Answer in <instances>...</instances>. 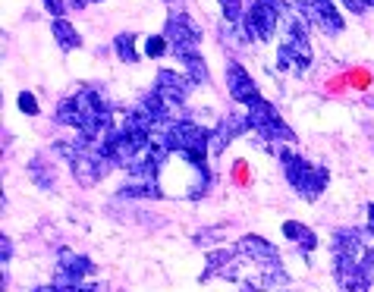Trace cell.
I'll use <instances>...</instances> for the list:
<instances>
[{
  "instance_id": "1",
  "label": "cell",
  "mask_w": 374,
  "mask_h": 292,
  "mask_svg": "<svg viewBox=\"0 0 374 292\" xmlns=\"http://www.w3.org/2000/svg\"><path fill=\"white\" fill-rule=\"evenodd\" d=\"M54 120L63 123V126L79 129V135L91 138L95 145L104 142L107 132L113 129L110 110H107V104L101 101V95L91 88L75 91L73 97H63L60 104H57V110H54Z\"/></svg>"
},
{
  "instance_id": "2",
  "label": "cell",
  "mask_w": 374,
  "mask_h": 292,
  "mask_svg": "<svg viewBox=\"0 0 374 292\" xmlns=\"http://www.w3.org/2000/svg\"><path fill=\"white\" fill-rule=\"evenodd\" d=\"M277 63L283 73L305 75L312 66V45H308V23L299 16V10L283 13V41L277 47Z\"/></svg>"
},
{
  "instance_id": "3",
  "label": "cell",
  "mask_w": 374,
  "mask_h": 292,
  "mask_svg": "<svg viewBox=\"0 0 374 292\" xmlns=\"http://www.w3.org/2000/svg\"><path fill=\"white\" fill-rule=\"evenodd\" d=\"M280 164H283V173H286V180H290V186L296 188L305 202H314V198L327 188V180H330L327 167L308 164L305 158L292 154V151H283V148H280Z\"/></svg>"
},
{
  "instance_id": "4",
  "label": "cell",
  "mask_w": 374,
  "mask_h": 292,
  "mask_svg": "<svg viewBox=\"0 0 374 292\" xmlns=\"http://www.w3.org/2000/svg\"><path fill=\"white\" fill-rule=\"evenodd\" d=\"M164 132H167V142H170L173 154H183L192 167L204 164V158H208V151H211L208 129H202L192 120H173Z\"/></svg>"
},
{
  "instance_id": "5",
  "label": "cell",
  "mask_w": 374,
  "mask_h": 292,
  "mask_svg": "<svg viewBox=\"0 0 374 292\" xmlns=\"http://www.w3.org/2000/svg\"><path fill=\"white\" fill-rule=\"evenodd\" d=\"M75 142H79V154H75V160H73L69 167H73L75 182L89 188V186H95V182L104 180L107 173H110V167H113V164L104 158V154H101V151H97V145L91 142V138L79 135Z\"/></svg>"
},
{
  "instance_id": "6",
  "label": "cell",
  "mask_w": 374,
  "mask_h": 292,
  "mask_svg": "<svg viewBox=\"0 0 374 292\" xmlns=\"http://www.w3.org/2000/svg\"><path fill=\"white\" fill-rule=\"evenodd\" d=\"M280 19H283V10L274 3V0H252L246 19H242V35L252 38V41H270L274 32H277Z\"/></svg>"
},
{
  "instance_id": "7",
  "label": "cell",
  "mask_w": 374,
  "mask_h": 292,
  "mask_svg": "<svg viewBox=\"0 0 374 292\" xmlns=\"http://www.w3.org/2000/svg\"><path fill=\"white\" fill-rule=\"evenodd\" d=\"M248 120H252V129L261 135L264 142H296V135H292V129L283 123L277 107H270L264 97H258V101L248 104Z\"/></svg>"
},
{
  "instance_id": "8",
  "label": "cell",
  "mask_w": 374,
  "mask_h": 292,
  "mask_svg": "<svg viewBox=\"0 0 374 292\" xmlns=\"http://www.w3.org/2000/svg\"><path fill=\"white\" fill-rule=\"evenodd\" d=\"M164 38L170 41V51L176 53V60L186 53H198L202 45V29L195 25V19L189 13H173L164 25Z\"/></svg>"
},
{
  "instance_id": "9",
  "label": "cell",
  "mask_w": 374,
  "mask_h": 292,
  "mask_svg": "<svg viewBox=\"0 0 374 292\" xmlns=\"http://www.w3.org/2000/svg\"><path fill=\"white\" fill-rule=\"evenodd\" d=\"M296 10L308 25L321 29L324 35H340L343 32V16L337 13L334 0H296Z\"/></svg>"
},
{
  "instance_id": "10",
  "label": "cell",
  "mask_w": 374,
  "mask_h": 292,
  "mask_svg": "<svg viewBox=\"0 0 374 292\" xmlns=\"http://www.w3.org/2000/svg\"><path fill=\"white\" fill-rule=\"evenodd\" d=\"M95 264L89 261L85 255L73 252V248H60V255H57V273H54V286H60V289H79L82 280L89 277Z\"/></svg>"
},
{
  "instance_id": "11",
  "label": "cell",
  "mask_w": 374,
  "mask_h": 292,
  "mask_svg": "<svg viewBox=\"0 0 374 292\" xmlns=\"http://www.w3.org/2000/svg\"><path fill=\"white\" fill-rule=\"evenodd\" d=\"M189 88H192V82L183 79L180 73H173V69H161V73H157L154 91L161 95V101L167 104V110H170L173 120H186V117H180V110H183V104H186Z\"/></svg>"
},
{
  "instance_id": "12",
  "label": "cell",
  "mask_w": 374,
  "mask_h": 292,
  "mask_svg": "<svg viewBox=\"0 0 374 292\" xmlns=\"http://www.w3.org/2000/svg\"><path fill=\"white\" fill-rule=\"evenodd\" d=\"M334 277L340 292H371V277L355 258H334Z\"/></svg>"
},
{
  "instance_id": "13",
  "label": "cell",
  "mask_w": 374,
  "mask_h": 292,
  "mask_svg": "<svg viewBox=\"0 0 374 292\" xmlns=\"http://www.w3.org/2000/svg\"><path fill=\"white\" fill-rule=\"evenodd\" d=\"M248 129H252L248 113H230V117H224V120H220V126L211 132V151H214V154H220V151L226 148V142H233V138L246 135Z\"/></svg>"
},
{
  "instance_id": "14",
  "label": "cell",
  "mask_w": 374,
  "mask_h": 292,
  "mask_svg": "<svg viewBox=\"0 0 374 292\" xmlns=\"http://www.w3.org/2000/svg\"><path fill=\"white\" fill-rule=\"evenodd\" d=\"M226 88H230L233 101H239V104H246V107L261 97L252 82V75H248L246 66H239V63H230V66H226Z\"/></svg>"
},
{
  "instance_id": "15",
  "label": "cell",
  "mask_w": 374,
  "mask_h": 292,
  "mask_svg": "<svg viewBox=\"0 0 374 292\" xmlns=\"http://www.w3.org/2000/svg\"><path fill=\"white\" fill-rule=\"evenodd\" d=\"M365 232L355 230V226H343V230L334 232V258H355L362 261L365 258Z\"/></svg>"
},
{
  "instance_id": "16",
  "label": "cell",
  "mask_w": 374,
  "mask_h": 292,
  "mask_svg": "<svg viewBox=\"0 0 374 292\" xmlns=\"http://www.w3.org/2000/svg\"><path fill=\"white\" fill-rule=\"evenodd\" d=\"M236 252H239L242 258H248V261H255V264H280L277 245H270V242L261 239V236H242Z\"/></svg>"
},
{
  "instance_id": "17",
  "label": "cell",
  "mask_w": 374,
  "mask_h": 292,
  "mask_svg": "<svg viewBox=\"0 0 374 292\" xmlns=\"http://www.w3.org/2000/svg\"><path fill=\"white\" fill-rule=\"evenodd\" d=\"M211 277L239 280V270H236V258H233L230 248H218V252H211V255H208V261H204L202 280H211Z\"/></svg>"
},
{
  "instance_id": "18",
  "label": "cell",
  "mask_w": 374,
  "mask_h": 292,
  "mask_svg": "<svg viewBox=\"0 0 374 292\" xmlns=\"http://www.w3.org/2000/svg\"><path fill=\"white\" fill-rule=\"evenodd\" d=\"M120 198H164V192H161L157 180H139V176H132V182H126L120 188Z\"/></svg>"
},
{
  "instance_id": "19",
  "label": "cell",
  "mask_w": 374,
  "mask_h": 292,
  "mask_svg": "<svg viewBox=\"0 0 374 292\" xmlns=\"http://www.w3.org/2000/svg\"><path fill=\"white\" fill-rule=\"evenodd\" d=\"M283 236L286 239H292L296 245L302 248V252H312L314 245H318V236H314L308 226H302V223H296V220H286L283 223Z\"/></svg>"
},
{
  "instance_id": "20",
  "label": "cell",
  "mask_w": 374,
  "mask_h": 292,
  "mask_svg": "<svg viewBox=\"0 0 374 292\" xmlns=\"http://www.w3.org/2000/svg\"><path fill=\"white\" fill-rule=\"evenodd\" d=\"M54 38H57V47L60 51H75V47L82 45V35L73 29V23L67 19H54Z\"/></svg>"
},
{
  "instance_id": "21",
  "label": "cell",
  "mask_w": 374,
  "mask_h": 292,
  "mask_svg": "<svg viewBox=\"0 0 374 292\" xmlns=\"http://www.w3.org/2000/svg\"><path fill=\"white\" fill-rule=\"evenodd\" d=\"M183 69H186V79L192 85H204L208 82V66H204L202 53H186V57H180Z\"/></svg>"
},
{
  "instance_id": "22",
  "label": "cell",
  "mask_w": 374,
  "mask_h": 292,
  "mask_svg": "<svg viewBox=\"0 0 374 292\" xmlns=\"http://www.w3.org/2000/svg\"><path fill=\"white\" fill-rule=\"evenodd\" d=\"M113 51H117V57H120L123 63H139V51H135V38L132 35H117L113 38Z\"/></svg>"
},
{
  "instance_id": "23",
  "label": "cell",
  "mask_w": 374,
  "mask_h": 292,
  "mask_svg": "<svg viewBox=\"0 0 374 292\" xmlns=\"http://www.w3.org/2000/svg\"><path fill=\"white\" fill-rule=\"evenodd\" d=\"M32 180H35L38 188H54V176H51V167L45 164V158H35L32 160Z\"/></svg>"
},
{
  "instance_id": "24",
  "label": "cell",
  "mask_w": 374,
  "mask_h": 292,
  "mask_svg": "<svg viewBox=\"0 0 374 292\" xmlns=\"http://www.w3.org/2000/svg\"><path fill=\"white\" fill-rule=\"evenodd\" d=\"M220 10H224V19L230 25H239L242 19H246V13H242V0H218Z\"/></svg>"
},
{
  "instance_id": "25",
  "label": "cell",
  "mask_w": 374,
  "mask_h": 292,
  "mask_svg": "<svg viewBox=\"0 0 374 292\" xmlns=\"http://www.w3.org/2000/svg\"><path fill=\"white\" fill-rule=\"evenodd\" d=\"M170 51V45H167V38L164 35H151L148 41H145V53H148V57H164V53Z\"/></svg>"
},
{
  "instance_id": "26",
  "label": "cell",
  "mask_w": 374,
  "mask_h": 292,
  "mask_svg": "<svg viewBox=\"0 0 374 292\" xmlns=\"http://www.w3.org/2000/svg\"><path fill=\"white\" fill-rule=\"evenodd\" d=\"M16 104H19V110H23L25 117H35L38 113V101L32 97V91H23V95L16 97Z\"/></svg>"
},
{
  "instance_id": "27",
  "label": "cell",
  "mask_w": 374,
  "mask_h": 292,
  "mask_svg": "<svg viewBox=\"0 0 374 292\" xmlns=\"http://www.w3.org/2000/svg\"><path fill=\"white\" fill-rule=\"evenodd\" d=\"M10 258H13V242H10L7 236H0V264L7 267V264H10Z\"/></svg>"
},
{
  "instance_id": "28",
  "label": "cell",
  "mask_w": 374,
  "mask_h": 292,
  "mask_svg": "<svg viewBox=\"0 0 374 292\" xmlns=\"http://www.w3.org/2000/svg\"><path fill=\"white\" fill-rule=\"evenodd\" d=\"M45 7H47V13L57 16V19H60V16L69 10V7H67V0H45Z\"/></svg>"
},
{
  "instance_id": "29",
  "label": "cell",
  "mask_w": 374,
  "mask_h": 292,
  "mask_svg": "<svg viewBox=\"0 0 374 292\" xmlns=\"http://www.w3.org/2000/svg\"><path fill=\"white\" fill-rule=\"evenodd\" d=\"M343 3H346V10H349V13H355V16H362L368 7H371L368 0H343Z\"/></svg>"
},
{
  "instance_id": "30",
  "label": "cell",
  "mask_w": 374,
  "mask_h": 292,
  "mask_svg": "<svg viewBox=\"0 0 374 292\" xmlns=\"http://www.w3.org/2000/svg\"><path fill=\"white\" fill-rule=\"evenodd\" d=\"M362 267L368 270V277H374V248H368L365 258H362Z\"/></svg>"
},
{
  "instance_id": "31",
  "label": "cell",
  "mask_w": 374,
  "mask_h": 292,
  "mask_svg": "<svg viewBox=\"0 0 374 292\" xmlns=\"http://www.w3.org/2000/svg\"><path fill=\"white\" fill-rule=\"evenodd\" d=\"M89 3H97V0H67V7H69V10H85Z\"/></svg>"
},
{
  "instance_id": "32",
  "label": "cell",
  "mask_w": 374,
  "mask_h": 292,
  "mask_svg": "<svg viewBox=\"0 0 374 292\" xmlns=\"http://www.w3.org/2000/svg\"><path fill=\"white\" fill-rule=\"evenodd\" d=\"M368 232H371V236H374V204H371V208H368Z\"/></svg>"
},
{
  "instance_id": "33",
  "label": "cell",
  "mask_w": 374,
  "mask_h": 292,
  "mask_svg": "<svg viewBox=\"0 0 374 292\" xmlns=\"http://www.w3.org/2000/svg\"><path fill=\"white\" fill-rule=\"evenodd\" d=\"M35 292H60L57 286H41V289H35Z\"/></svg>"
},
{
  "instance_id": "34",
  "label": "cell",
  "mask_w": 374,
  "mask_h": 292,
  "mask_svg": "<svg viewBox=\"0 0 374 292\" xmlns=\"http://www.w3.org/2000/svg\"><path fill=\"white\" fill-rule=\"evenodd\" d=\"M368 3H371V7H374V0H368Z\"/></svg>"
}]
</instances>
